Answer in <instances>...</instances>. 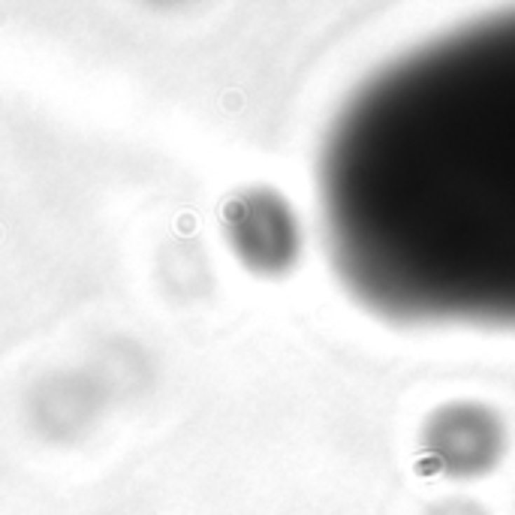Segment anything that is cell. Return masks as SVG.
I'll return each instance as SVG.
<instances>
[{
    "instance_id": "6da1fadb",
    "label": "cell",
    "mask_w": 515,
    "mask_h": 515,
    "mask_svg": "<svg viewBox=\"0 0 515 515\" xmlns=\"http://www.w3.org/2000/svg\"><path fill=\"white\" fill-rule=\"evenodd\" d=\"M317 205L373 317L515 335V9L373 67L322 133Z\"/></svg>"
}]
</instances>
